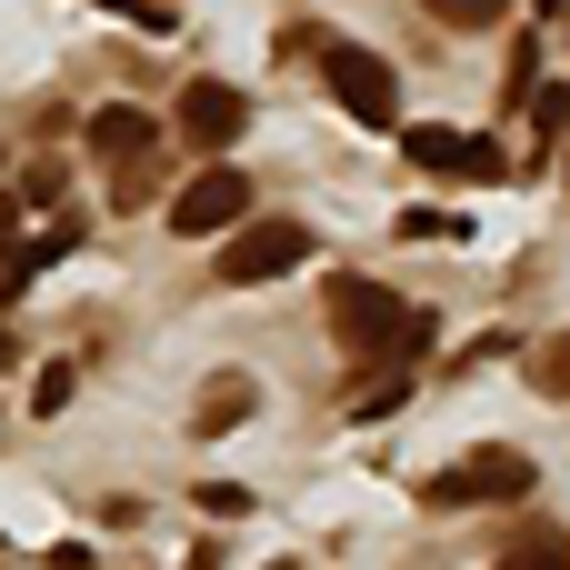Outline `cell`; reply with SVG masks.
Returning a JSON list of instances; mask_svg holds the SVG:
<instances>
[{"label": "cell", "instance_id": "obj_1", "mask_svg": "<svg viewBox=\"0 0 570 570\" xmlns=\"http://www.w3.org/2000/svg\"><path fill=\"white\" fill-rule=\"evenodd\" d=\"M321 80H331V100H341L361 130H401V70H391L381 50H361V40H331V30H321Z\"/></svg>", "mask_w": 570, "mask_h": 570}, {"label": "cell", "instance_id": "obj_6", "mask_svg": "<svg viewBox=\"0 0 570 570\" xmlns=\"http://www.w3.org/2000/svg\"><path fill=\"white\" fill-rule=\"evenodd\" d=\"M240 120H250V90H230V80H190L180 110H170V130H180L190 150H210V160L240 140Z\"/></svg>", "mask_w": 570, "mask_h": 570}, {"label": "cell", "instance_id": "obj_19", "mask_svg": "<svg viewBox=\"0 0 570 570\" xmlns=\"http://www.w3.org/2000/svg\"><path fill=\"white\" fill-rule=\"evenodd\" d=\"M0 561H10V541H0Z\"/></svg>", "mask_w": 570, "mask_h": 570}, {"label": "cell", "instance_id": "obj_18", "mask_svg": "<svg viewBox=\"0 0 570 570\" xmlns=\"http://www.w3.org/2000/svg\"><path fill=\"white\" fill-rule=\"evenodd\" d=\"M541 20H570V0H541Z\"/></svg>", "mask_w": 570, "mask_h": 570}, {"label": "cell", "instance_id": "obj_4", "mask_svg": "<svg viewBox=\"0 0 570 570\" xmlns=\"http://www.w3.org/2000/svg\"><path fill=\"white\" fill-rule=\"evenodd\" d=\"M521 491H531V451H471V461H451V471L431 481L441 511H501V501H521Z\"/></svg>", "mask_w": 570, "mask_h": 570}, {"label": "cell", "instance_id": "obj_14", "mask_svg": "<svg viewBox=\"0 0 570 570\" xmlns=\"http://www.w3.org/2000/svg\"><path fill=\"white\" fill-rule=\"evenodd\" d=\"M401 401H411V381H371V391H361L351 411H361V421H381V411H401Z\"/></svg>", "mask_w": 570, "mask_h": 570}, {"label": "cell", "instance_id": "obj_15", "mask_svg": "<svg viewBox=\"0 0 570 570\" xmlns=\"http://www.w3.org/2000/svg\"><path fill=\"white\" fill-rule=\"evenodd\" d=\"M200 511H210V521H240V511H250V491H230V481H200Z\"/></svg>", "mask_w": 570, "mask_h": 570}, {"label": "cell", "instance_id": "obj_10", "mask_svg": "<svg viewBox=\"0 0 570 570\" xmlns=\"http://www.w3.org/2000/svg\"><path fill=\"white\" fill-rule=\"evenodd\" d=\"M531 391H541V401H570V331L531 351Z\"/></svg>", "mask_w": 570, "mask_h": 570}, {"label": "cell", "instance_id": "obj_12", "mask_svg": "<svg viewBox=\"0 0 570 570\" xmlns=\"http://www.w3.org/2000/svg\"><path fill=\"white\" fill-rule=\"evenodd\" d=\"M421 10H431V20H451V30H491L511 0H421Z\"/></svg>", "mask_w": 570, "mask_h": 570}, {"label": "cell", "instance_id": "obj_7", "mask_svg": "<svg viewBox=\"0 0 570 570\" xmlns=\"http://www.w3.org/2000/svg\"><path fill=\"white\" fill-rule=\"evenodd\" d=\"M90 150H100L110 170H150V150H160V120H150L140 100H110V110L90 120Z\"/></svg>", "mask_w": 570, "mask_h": 570}, {"label": "cell", "instance_id": "obj_13", "mask_svg": "<svg viewBox=\"0 0 570 570\" xmlns=\"http://www.w3.org/2000/svg\"><path fill=\"white\" fill-rule=\"evenodd\" d=\"M401 230H411V240H471V220H461V210H411Z\"/></svg>", "mask_w": 570, "mask_h": 570}, {"label": "cell", "instance_id": "obj_8", "mask_svg": "<svg viewBox=\"0 0 570 570\" xmlns=\"http://www.w3.org/2000/svg\"><path fill=\"white\" fill-rule=\"evenodd\" d=\"M401 150H411L421 170H471V140H461L451 120H411V130H401Z\"/></svg>", "mask_w": 570, "mask_h": 570}, {"label": "cell", "instance_id": "obj_11", "mask_svg": "<svg viewBox=\"0 0 570 570\" xmlns=\"http://www.w3.org/2000/svg\"><path fill=\"white\" fill-rule=\"evenodd\" d=\"M230 421H250V381H220V391L200 401V431H230Z\"/></svg>", "mask_w": 570, "mask_h": 570}, {"label": "cell", "instance_id": "obj_3", "mask_svg": "<svg viewBox=\"0 0 570 570\" xmlns=\"http://www.w3.org/2000/svg\"><path fill=\"white\" fill-rule=\"evenodd\" d=\"M331 331H341V351H361V361H401V331H411V311L381 291V281H331Z\"/></svg>", "mask_w": 570, "mask_h": 570}, {"label": "cell", "instance_id": "obj_16", "mask_svg": "<svg viewBox=\"0 0 570 570\" xmlns=\"http://www.w3.org/2000/svg\"><path fill=\"white\" fill-rule=\"evenodd\" d=\"M100 10H120V20H140V30H170V0H100Z\"/></svg>", "mask_w": 570, "mask_h": 570}, {"label": "cell", "instance_id": "obj_5", "mask_svg": "<svg viewBox=\"0 0 570 570\" xmlns=\"http://www.w3.org/2000/svg\"><path fill=\"white\" fill-rule=\"evenodd\" d=\"M240 220H250V180H240L230 160H210V170L170 200V230H180V240H230Z\"/></svg>", "mask_w": 570, "mask_h": 570}, {"label": "cell", "instance_id": "obj_9", "mask_svg": "<svg viewBox=\"0 0 570 570\" xmlns=\"http://www.w3.org/2000/svg\"><path fill=\"white\" fill-rule=\"evenodd\" d=\"M501 570H570V531H521L501 551Z\"/></svg>", "mask_w": 570, "mask_h": 570}, {"label": "cell", "instance_id": "obj_2", "mask_svg": "<svg viewBox=\"0 0 570 570\" xmlns=\"http://www.w3.org/2000/svg\"><path fill=\"white\" fill-rule=\"evenodd\" d=\"M321 240H311V220H240L230 240H220V291H261V281H281V271H301Z\"/></svg>", "mask_w": 570, "mask_h": 570}, {"label": "cell", "instance_id": "obj_17", "mask_svg": "<svg viewBox=\"0 0 570 570\" xmlns=\"http://www.w3.org/2000/svg\"><path fill=\"white\" fill-rule=\"evenodd\" d=\"M531 120H541V140H551V130H570V80H561V90H541V110H531Z\"/></svg>", "mask_w": 570, "mask_h": 570}]
</instances>
